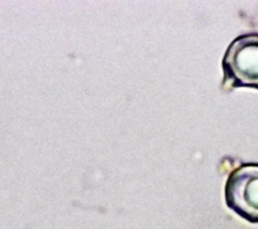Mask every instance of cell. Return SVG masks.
Listing matches in <instances>:
<instances>
[{"label":"cell","mask_w":258,"mask_h":229,"mask_svg":"<svg viewBox=\"0 0 258 229\" xmlns=\"http://www.w3.org/2000/svg\"><path fill=\"white\" fill-rule=\"evenodd\" d=\"M225 194L229 208L250 222H258V164L246 163L234 170Z\"/></svg>","instance_id":"cell-2"},{"label":"cell","mask_w":258,"mask_h":229,"mask_svg":"<svg viewBox=\"0 0 258 229\" xmlns=\"http://www.w3.org/2000/svg\"><path fill=\"white\" fill-rule=\"evenodd\" d=\"M224 84L258 89V33L237 37L223 59Z\"/></svg>","instance_id":"cell-1"}]
</instances>
